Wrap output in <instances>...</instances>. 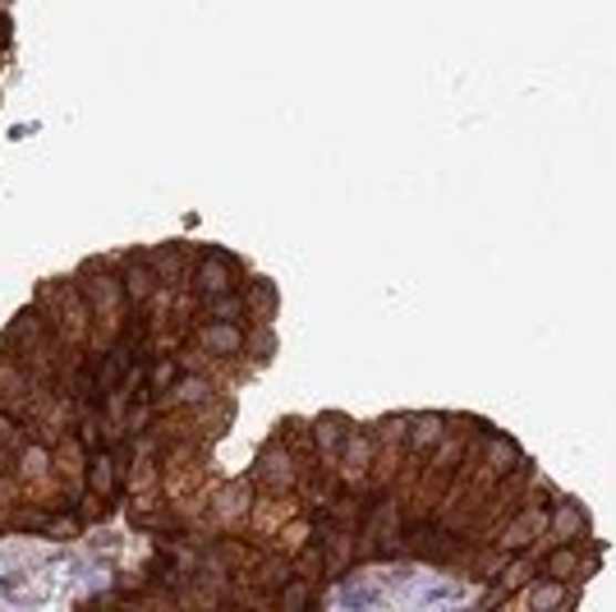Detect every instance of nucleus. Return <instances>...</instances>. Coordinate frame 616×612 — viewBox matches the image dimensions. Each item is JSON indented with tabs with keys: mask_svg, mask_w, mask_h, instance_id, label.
I'll list each match as a JSON object with an SVG mask.
<instances>
[{
	"mask_svg": "<svg viewBox=\"0 0 616 612\" xmlns=\"http://www.w3.org/2000/svg\"><path fill=\"white\" fill-rule=\"evenodd\" d=\"M249 511H254V498H249V483H226L222 493H217V502H212V520H217L222 530L239 526V520H249Z\"/></svg>",
	"mask_w": 616,
	"mask_h": 612,
	"instance_id": "nucleus-10",
	"label": "nucleus"
},
{
	"mask_svg": "<svg viewBox=\"0 0 616 612\" xmlns=\"http://www.w3.org/2000/svg\"><path fill=\"white\" fill-rule=\"evenodd\" d=\"M10 38V28H6V19H0V42H6Z\"/></svg>",
	"mask_w": 616,
	"mask_h": 612,
	"instance_id": "nucleus-17",
	"label": "nucleus"
},
{
	"mask_svg": "<svg viewBox=\"0 0 616 612\" xmlns=\"http://www.w3.org/2000/svg\"><path fill=\"white\" fill-rule=\"evenodd\" d=\"M446 415H405V451L410 456H428L446 442Z\"/></svg>",
	"mask_w": 616,
	"mask_h": 612,
	"instance_id": "nucleus-7",
	"label": "nucleus"
},
{
	"mask_svg": "<svg viewBox=\"0 0 616 612\" xmlns=\"http://www.w3.org/2000/svg\"><path fill=\"white\" fill-rule=\"evenodd\" d=\"M120 286H125V299L134 304V309H143L147 299H157L162 277H157V267H152L147 258H130V263H125V277H120Z\"/></svg>",
	"mask_w": 616,
	"mask_h": 612,
	"instance_id": "nucleus-8",
	"label": "nucleus"
},
{
	"mask_svg": "<svg viewBox=\"0 0 616 612\" xmlns=\"http://www.w3.org/2000/svg\"><path fill=\"white\" fill-rule=\"evenodd\" d=\"M547 516H552V502H530V507H520L515 520L502 530V553H530V548L538 539H547Z\"/></svg>",
	"mask_w": 616,
	"mask_h": 612,
	"instance_id": "nucleus-3",
	"label": "nucleus"
},
{
	"mask_svg": "<svg viewBox=\"0 0 616 612\" xmlns=\"http://www.w3.org/2000/svg\"><path fill=\"white\" fill-rule=\"evenodd\" d=\"M254 479L263 483V493H276V498H286L290 488L299 483V461H295V451L286 447V438H281V434H276V438L258 451Z\"/></svg>",
	"mask_w": 616,
	"mask_h": 612,
	"instance_id": "nucleus-1",
	"label": "nucleus"
},
{
	"mask_svg": "<svg viewBox=\"0 0 616 612\" xmlns=\"http://www.w3.org/2000/svg\"><path fill=\"white\" fill-rule=\"evenodd\" d=\"M115 461H111V456L106 451H97V456H92V466H88V493L92 498H115Z\"/></svg>",
	"mask_w": 616,
	"mask_h": 612,
	"instance_id": "nucleus-13",
	"label": "nucleus"
},
{
	"mask_svg": "<svg viewBox=\"0 0 616 612\" xmlns=\"http://www.w3.org/2000/svg\"><path fill=\"white\" fill-rule=\"evenodd\" d=\"M373 461H378V438H368V434H355L346 438V447H341V466H346V475L355 479V483H363L368 475H373Z\"/></svg>",
	"mask_w": 616,
	"mask_h": 612,
	"instance_id": "nucleus-11",
	"label": "nucleus"
},
{
	"mask_svg": "<svg viewBox=\"0 0 616 612\" xmlns=\"http://www.w3.org/2000/svg\"><path fill=\"white\" fill-rule=\"evenodd\" d=\"M511 603H525L530 612H547V608H575L579 603V590H566V580L557 575H534L525 590H520Z\"/></svg>",
	"mask_w": 616,
	"mask_h": 612,
	"instance_id": "nucleus-5",
	"label": "nucleus"
},
{
	"mask_svg": "<svg viewBox=\"0 0 616 612\" xmlns=\"http://www.w3.org/2000/svg\"><path fill=\"white\" fill-rule=\"evenodd\" d=\"M175 374H179L175 359H157V364H152V391H166L175 382Z\"/></svg>",
	"mask_w": 616,
	"mask_h": 612,
	"instance_id": "nucleus-15",
	"label": "nucleus"
},
{
	"mask_svg": "<svg viewBox=\"0 0 616 612\" xmlns=\"http://www.w3.org/2000/svg\"><path fill=\"white\" fill-rule=\"evenodd\" d=\"M19 434H14V415L10 410H0V442H14Z\"/></svg>",
	"mask_w": 616,
	"mask_h": 612,
	"instance_id": "nucleus-16",
	"label": "nucleus"
},
{
	"mask_svg": "<svg viewBox=\"0 0 616 612\" xmlns=\"http://www.w3.org/2000/svg\"><path fill=\"white\" fill-rule=\"evenodd\" d=\"M244 282H239V263L230 258V254H222V249H207L203 254V263H198V272H194V290H198V299L207 304V299H222V295H235Z\"/></svg>",
	"mask_w": 616,
	"mask_h": 612,
	"instance_id": "nucleus-2",
	"label": "nucleus"
},
{
	"mask_svg": "<svg viewBox=\"0 0 616 612\" xmlns=\"http://www.w3.org/2000/svg\"><path fill=\"white\" fill-rule=\"evenodd\" d=\"M350 434H355V424L341 419V415H322V419H314V447L327 456V466L341 461V447H346Z\"/></svg>",
	"mask_w": 616,
	"mask_h": 612,
	"instance_id": "nucleus-12",
	"label": "nucleus"
},
{
	"mask_svg": "<svg viewBox=\"0 0 616 612\" xmlns=\"http://www.w3.org/2000/svg\"><path fill=\"white\" fill-rule=\"evenodd\" d=\"M194 341L212 355V359H235L244 350V332L235 318H207L198 332H194Z\"/></svg>",
	"mask_w": 616,
	"mask_h": 612,
	"instance_id": "nucleus-6",
	"label": "nucleus"
},
{
	"mask_svg": "<svg viewBox=\"0 0 616 612\" xmlns=\"http://www.w3.org/2000/svg\"><path fill=\"white\" fill-rule=\"evenodd\" d=\"M538 575V562L530 553H511V562L502 567V585L497 590H487V603H511L520 590L530 585V580Z\"/></svg>",
	"mask_w": 616,
	"mask_h": 612,
	"instance_id": "nucleus-9",
	"label": "nucleus"
},
{
	"mask_svg": "<svg viewBox=\"0 0 616 612\" xmlns=\"http://www.w3.org/2000/svg\"><path fill=\"white\" fill-rule=\"evenodd\" d=\"M547 539L552 543H589L594 539V526H589V511H584L575 498H557L552 502V516H547Z\"/></svg>",
	"mask_w": 616,
	"mask_h": 612,
	"instance_id": "nucleus-4",
	"label": "nucleus"
},
{
	"mask_svg": "<svg viewBox=\"0 0 616 612\" xmlns=\"http://www.w3.org/2000/svg\"><path fill=\"white\" fill-rule=\"evenodd\" d=\"M244 290H249V304H254V323H267L271 309H276V286L254 277V282H244Z\"/></svg>",
	"mask_w": 616,
	"mask_h": 612,
	"instance_id": "nucleus-14",
	"label": "nucleus"
}]
</instances>
